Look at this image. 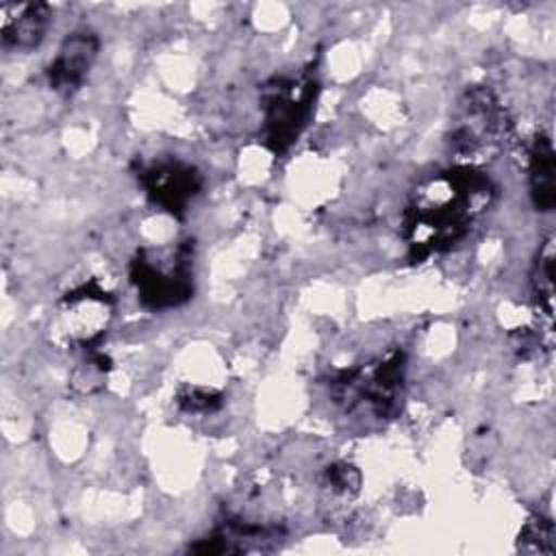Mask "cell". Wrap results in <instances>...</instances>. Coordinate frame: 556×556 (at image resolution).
<instances>
[{"instance_id":"obj_5","label":"cell","mask_w":556,"mask_h":556,"mask_svg":"<svg viewBox=\"0 0 556 556\" xmlns=\"http://www.w3.org/2000/svg\"><path fill=\"white\" fill-rule=\"evenodd\" d=\"M404 369V354L393 350L374 363L341 371L337 378H332L330 393L334 402L345 406V410L365 406L376 417H389L400 408L402 402Z\"/></svg>"},{"instance_id":"obj_10","label":"cell","mask_w":556,"mask_h":556,"mask_svg":"<svg viewBox=\"0 0 556 556\" xmlns=\"http://www.w3.org/2000/svg\"><path fill=\"white\" fill-rule=\"evenodd\" d=\"M530 198L536 211L547 213L556 206V161L554 146L545 132H539L528 150Z\"/></svg>"},{"instance_id":"obj_11","label":"cell","mask_w":556,"mask_h":556,"mask_svg":"<svg viewBox=\"0 0 556 556\" xmlns=\"http://www.w3.org/2000/svg\"><path fill=\"white\" fill-rule=\"evenodd\" d=\"M532 295L536 300L539 313L543 315L545 324H552V311H554V239L547 237L532 265Z\"/></svg>"},{"instance_id":"obj_12","label":"cell","mask_w":556,"mask_h":556,"mask_svg":"<svg viewBox=\"0 0 556 556\" xmlns=\"http://www.w3.org/2000/svg\"><path fill=\"white\" fill-rule=\"evenodd\" d=\"M517 547L528 554H554L556 552V528L552 519L534 515L530 517L517 539Z\"/></svg>"},{"instance_id":"obj_7","label":"cell","mask_w":556,"mask_h":556,"mask_svg":"<svg viewBox=\"0 0 556 556\" xmlns=\"http://www.w3.org/2000/svg\"><path fill=\"white\" fill-rule=\"evenodd\" d=\"M139 182L148 200L174 217H182L202 191V174L176 159L150 163L141 169Z\"/></svg>"},{"instance_id":"obj_4","label":"cell","mask_w":556,"mask_h":556,"mask_svg":"<svg viewBox=\"0 0 556 556\" xmlns=\"http://www.w3.org/2000/svg\"><path fill=\"white\" fill-rule=\"evenodd\" d=\"M317 98V83L308 72L271 78L261 89L263 141L274 152H285L306 128Z\"/></svg>"},{"instance_id":"obj_13","label":"cell","mask_w":556,"mask_h":556,"mask_svg":"<svg viewBox=\"0 0 556 556\" xmlns=\"http://www.w3.org/2000/svg\"><path fill=\"white\" fill-rule=\"evenodd\" d=\"M321 486L339 500H350L361 489V471L350 463H332L321 473Z\"/></svg>"},{"instance_id":"obj_1","label":"cell","mask_w":556,"mask_h":556,"mask_svg":"<svg viewBox=\"0 0 556 556\" xmlns=\"http://www.w3.org/2000/svg\"><path fill=\"white\" fill-rule=\"evenodd\" d=\"M497 187L478 165L460 163L424 178L402 215V237L413 263L463 241L495 202Z\"/></svg>"},{"instance_id":"obj_3","label":"cell","mask_w":556,"mask_h":556,"mask_svg":"<svg viewBox=\"0 0 556 556\" xmlns=\"http://www.w3.org/2000/svg\"><path fill=\"white\" fill-rule=\"evenodd\" d=\"M510 137V119L489 87H467L458 102L450 143L452 150L476 165L478 159L493 154L506 146Z\"/></svg>"},{"instance_id":"obj_15","label":"cell","mask_w":556,"mask_h":556,"mask_svg":"<svg viewBox=\"0 0 556 556\" xmlns=\"http://www.w3.org/2000/svg\"><path fill=\"white\" fill-rule=\"evenodd\" d=\"M106 371H109V363L102 354H91L87 356L80 367L74 371V378L72 382L83 391V393H91L96 391L104 378H106Z\"/></svg>"},{"instance_id":"obj_14","label":"cell","mask_w":556,"mask_h":556,"mask_svg":"<svg viewBox=\"0 0 556 556\" xmlns=\"http://www.w3.org/2000/svg\"><path fill=\"white\" fill-rule=\"evenodd\" d=\"M176 402L187 413H211L222 404V393L206 387H182L176 393Z\"/></svg>"},{"instance_id":"obj_6","label":"cell","mask_w":556,"mask_h":556,"mask_svg":"<svg viewBox=\"0 0 556 556\" xmlns=\"http://www.w3.org/2000/svg\"><path fill=\"white\" fill-rule=\"evenodd\" d=\"M113 311L115 302L104 287L96 280L83 282L59 300L50 334L63 348L93 350L106 334Z\"/></svg>"},{"instance_id":"obj_2","label":"cell","mask_w":556,"mask_h":556,"mask_svg":"<svg viewBox=\"0 0 556 556\" xmlns=\"http://www.w3.org/2000/svg\"><path fill=\"white\" fill-rule=\"evenodd\" d=\"M130 282L137 300L150 311H167L185 304L193 293L191 241L139 248L130 261Z\"/></svg>"},{"instance_id":"obj_9","label":"cell","mask_w":556,"mask_h":556,"mask_svg":"<svg viewBox=\"0 0 556 556\" xmlns=\"http://www.w3.org/2000/svg\"><path fill=\"white\" fill-rule=\"evenodd\" d=\"M52 24V9L46 2H2L0 39L2 48L28 52L37 48Z\"/></svg>"},{"instance_id":"obj_8","label":"cell","mask_w":556,"mask_h":556,"mask_svg":"<svg viewBox=\"0 0 556 556\" xmlns=\"http://www.w3.org/2000/svg\"><path fill=\"white\" fill-rule=\"evenodd\" d=\"M100 39L93 30H74L70 33L56 54L52 56L46 76L52 91L59 96H74L85 80L98 59Z\"/></svg>"}]
</instances>
